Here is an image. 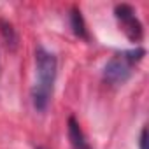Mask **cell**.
Returning <instances> with one entry per match:
<instances>
[{
	"label": "cell",
	"mask_w": 149,
	"mask_h": 149,
	"mask_svg": "<svg viewBox=\"0 0 149 149\" xmlns=\"http://www.w3.org/2000/svg\"><path fill=\"white\" fill-rule=\"evenodd\" d=\"M35 70H37V79L32 88V104L35 111L44 112L53 97V88L56 81V74H58V60L54 53L47 51L42 46H37L35 47Z\"/></svg>",
	"instance_id": "cell-1"
},
{
	"label": "cell",
	"mask_w": 149,
	"mask_h": 149,
	"mask_svg": "<svg viewBox=\"0 0 149 149\" xmlns=\"http://www.w3.org/2000/svg\"><path fill=\"white\" fill-rule=\"evenodd\" d=\"M146 56L144 47L116 53L104 67V81L109 86H123L133 74V67Z\"/></svg>",
	"instance_id": "cell-2"
},
{
	"label": "cell",
	"mask_w": 149,
	"mask_h": 149,
	"mask_svg": "<svg viewBox=\"0 0 149 149\" xmlns=\"http://www.w3.org/2000/svg\"><path fill=\"white\" fill-rule=\"evenodd\" d=\"M114 14H116V19L119 21V26L125 32V35L132 42H139L144 35V30H142V23L135 16V9L128 4H119V6H116Z\"/></svg>",
	"instance_id": "cell-3"
},
{
	"label": "cell",
	"mask_w": 149,
	"mask_h": 149,
	"mask_svg": "<svg viewBox=\"0 0 149 149\" xmlns=\"http://www.w3.org/2000/svg\"><path fill=\"white\" fill-rule=\"evenodd\" d=\"M67 132H68V139H70V144H72L74 149H93L91 144L88 142V139H86V135H84L79 121L74 118V116L68 118Z\"/></svg>",
	"instance_id": "cell-4"
},
{
	"label": "cell",
	"mask_w": 149,
	"mask_h": 149,
	"mask_svg": "<svg viewBox=\"0 0 149 149\" xmlns=\"http://www.w3.org/2000/svg\"><path fill=\"white\" fill-rule=\"evenodd\" d=\"M0 35H2V40L9 51H16L18 33H16V28L13 26V23H9L7 19H0Z\"/></svg>",
	"instance_id": "cell-5"
},
{
	"label": "cell",
	"mask_w": 149,
	"mask_h": 149,
	"mask_svg": "<svg viewBox=\"0 0 149 149\" xmlns=\"http://www.w3.org/2000/svg\"><path fill=\"white\" fill-rule=\"evenodd\" d=\"M70 25H72V30L77 37L81 39H88V30H86V23H84V18L81 14V11L77 7H74L72 13H70Z\"/></svg>",
	"instance_id": "cell-6"
},
{
	"label": "cell",
	"mask_w": 149,
	"mask_h": 149,
	"mask_svg": "<svg viewBox=\"0 0 149 149\" xmlns=\"http://www.w3.org/2000/svg\"><path fill=\"white\" fill-rule=\"evenodd\" d=\"M146 137H147V128L144 126L139 135V149H146Z\"/></svg>",
	"instance_id": "cell-7"
},
{
	"label": "cell",
	"mask_w": 149,
	"mask_h": 149,
	"mask_svg": "<svg viewBox=\"0 0 149 149\" xmlns=\"http://www.w3.org/2000/svg\"><path fill=\"white\" fill-rule=\"evenodd\" d=\"M37 149H44V147H37Z\"/></svg>",
	"instance_id": "cell-8"
}]
</instances>
